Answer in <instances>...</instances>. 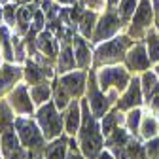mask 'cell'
I'll return each mask as SVG.
<instances>
[{
    "label": "cell",
    "mask_w": 159,
    "mask_h": 159,
    "mask_svg": "<svg viewBox=\"0 0 159 159\" xmlns=\"http://www.w3.org/2000/svg\"><path fill=\"white\" fill-rule=\"evenodd\" d=\"M146 152H148V157H150V159H157V157H159V138H157V140H152V142L148 144Z\"/></svg>",
    "instance_id": "33"
},
{
    "label": "cell",
    "mask_w": 159,
    "mask_h": 159,
    "mask_svg": "<svg viewBox=\"0 0 159 159\" xmlns=\"http://www.w3.org/2000/svg\"><path fill=\"white\" fill-rule=\"evenodd\" d=\"M11 38H10V32L8 29H0V44H2V51H4V57L8 59V61H13V55L15 51L11 49Z\"/></svg>",
    "instance_id": "25"
},
{
    "label": "cell",
    "mask_w": 159,
    "mask_h": 159,
    "mask_svg": "<svg viewBox=\"0 0 159 159\" xmlns=\"http://www.w3.org/2000/svg\"><path fill=\"white\" fill-rule=\"evenodd\" d=\"M13 125V108L10 106V102L6 104L4 101H0V129H8Z\"/></svg>",
    "instance_id": "23"
},
{
    "label": "cell",
    "mask_w": 159,
    "mask_h": 159,
    "mask_svg": "<svg viewBox=\"0 0 159 159\" xmlns=\"http://www.w3.org/2000/svg\"><path fill=\"white\" fill-rule=\"evenodd\" d=\"M66 146H68L66 138H63V136L55 138L46 148V159H66V150H68Z\"/></svg>",
    "instance_id": "17"
},
{
    "label": "cell",
    "mask_w": 159,
    "mask_h": 159,
    "mask_svg": "<svg viewBox=\"0 0 159 159\" xmlns=\"http://www.w3.org/2000/svg\"><path fill=\"white\" fill-rule=\"evenodd\" d=\"M30 97H32V102L38 104V106H42L49 101V97H51V87L46 84V82H40V84H34L30 87Z\"/></svg>",
    "instance_id": "19"
},
{
    "label": "cell",
    "mask_w": 159,
    "mask_h": 159,
    "mask_svg": "<svg viewBox=\"0 0 159 159\" xmlns=\"http://www.w3.org/2000/svg\"><path fill=\"white\" fill-rule=\"evenodd\" d=\"M15 2H32V0H15Z\"/></svg>",
    "instance_id": "41"
},
{
    "label": "cell",
    "mask_w": 159,
    "mask_h": 159,
    "mask_svg": "<svg viewBox=\"0 0 159 159\" xmlns=\"http://www.w3.org/2000/svg\"><path fill=\"white\" fill-rule=\"evenodd\" d=\"M0 140H2V153H4L6 159H30V153L25 152L21 146H19L17 134L10 127L4 129L2 136H0Z\"/></svg>",
    "instance_id": "7"
},
{
    "label": "cell",
    "mask_w": 159,
    "mask_h": 159,
    "mask_svg": "<svg viewBox=\"0 0 159 159\" xmlns=\"http://www.w3.org/2000/svg\"><path fill=\"white\" fill-rule=\"evenodd\" d=\"M82 4L89 10H101L102 8V0H82Z\"/></svg>",
    "instance_id": "35"
},
{
    "label": "cell",
    "mask_w": 159,
    "mask_h": 159,
    "mask_svg": "<svg viewBox=\"0 0 159 159\" xmlns=\"http://www.w3.org/2000/svg\"><path fill=\"white\" fill-rule=\"evenodd\" d=\"M152 104H153V108H155V110H159V95H157V97L153 98V101H152Z\"/></svg>",
    "instance_id": "38"
},
{
    "label": "cell",
    "mask_w": 159,
    "mask_h": 159,
    "mask_svg": "<svg viewBox=\"0 0 159 159\" xmlns=\"http://www.w3.org/2000/svg\"><path fill=\"white\" fill-rule=\"evenodd\" d=\"M8 102L13 108V112L21 114V116H30L34 112V102H32V97L29 95L27 85H17L10 95H8Z\"/></svg>",
    "instance_id": "5"
},
{
    "label": "cell",
    "mask_w": 159,
    "mask_h": 159,
    "mask_svg": "<svg viewBox=\"0 0 159 159\" xmlns=\"http://www.w3.org/2000/svg\"><path fill=\"white\" fill-rule=\"evenodd\" d=\"M15 17H17V13H15V6H11V4H8L6 8H4V19L10 23V25H13V21H15Z\"/></svg>",
    "instance_id": "34"
},
{
    "label": "cell",
    "mask_w": 159,
    "mask_h": 159,
    "mask_svg": "<svg viewBox=\"0 0 159 159\" xmlns=\"http://www.w3.org/2000/svg\"><path fill=\"white\" fill-rule=\"evenodd\" d=\"M157 76H159V66H157Z\"/></svg>",
    "instance_id": "44"
},
{
    "label": "cell",
    "mask_w": 159,
    "mask_h": 159,
    "mask_svg": "<svg viewBox=\"0 0 159 159\" xmlns=\"http://www.w3.org/2000/svg\"><path fill=\"white\" fill-rule=\"evenodd\" d=\"M85 78H87L85 72H70L59 80V84L66 89L70 97H80L85 89Z\"/></svg>",
    "instance_id": "9"
},
{
    "label": "cell",
    "mask_w": 159,
    "mask_h": 159,
    "mask_svg": "<svg viewBox=\"0 0 159 159\" xmlns=\"http://www.w3.org/2000/svg\"><path fill=\"white\" fill-rule=\"evenodd\" d=\"M0 13H2V10H0Z\"/></svg>",
    "instance_id": "45"
},
{
    "label": "cell",
    "mask_w": 159,
    "mask_h": 159,
    "mask_svg": "<svg viewBox=\"0 0 159 159\" xmlns=\"http://www.w3.org/2000/svg\"><path fill=\"white\" fill-rule=\"evenodd\" d=\"M98 159H114L110 152H102V153H98Z\"/></svg>",
    "instance_id": "37"
},
{
    "label": "cell",
    "mask_w": 159,
    "mask_h": 159,
    "mask_svg": "<svg viewBox=\"0 0 159 159\" xmlns=\"http://www.w3.org/2000/svg\"><path fill=\"white\" fill-rule=\"evenodd\" d=\"M152 21V6H150V0H140V4L136 8V13H134V19H133V29H140V27H146L150 25Z\"/></svg>",
    "instance_id": "16"
},
{
    "label": "cell",
    "mask_w": 159,
    "mask_h": 159,
    "mask_svg": "<svg viewBox=\"0 0 159 159\" xmlns=\"http://www.w3.org/2000/svg\"><path fill=\"white\" fill-rule=\"evenodd\" d=\"M140 131H142V136H146V138L155 136V134H157V121H155L153 117H146L144 121H142Z\"/></svg>",
    "instance_id": "28"
},
{
    "label": "cell",
    "mask_w": 159,
    "mask_h": 159,
    "mask_svg": "<svg viewBox=\"0 0 159 159\" xmlns=\"http://www.w3.org/2000/svg\"><path fill=\"white\" fill-rule=\"evenodd\" d=\"M89 106H91V112L95 117H104L110 102H108V98L98 91V85L95 84V76L91 74L89 76Z\"/></svg>",
    "instance_id": "8"
},
{
    "label": "cell",
    "mask_w": 159,
    "mask_h": 159,
    "mask_svg": "<svg viewBox=\"0 0 159 159\" xmlns=\"http://www.w3.org/2000/svg\"><path fill=\"white\" fill-rule=\"evenodd\" d=\"M57 2H61V4H74V0H57Z\"/></svg>",
    "instance_id": "39"
},
{
    "label": "cell",
    "mask_w": 159,
    "mask_h": 159,
    "mask_svg": "<svg viewBox=\"0 0 159 159\" xmlns=\"http://www.w3.org/2000/svg\"><path fill=\"white\" fill-rule=\"evenodd\" d=\"M53 72L49 68H44V66H40L36 65L34 61H29L27 63V68H25V78H27V82L29 84H40V82H46L48 78H51Z\"/></svg>",
    "instance_id": "14"
},
{
    "label": "cell",
    "mask_w": 159,
    "mask_h": 159,
    "mask_svg": "<svg viewBox=\"0 0 159 159\" xmlns=\"http://www.w3.org/2000/svg\"><path fill=\"white\" fill-rule=\"evenodd\" d=\"M140 101H142V89H140V82L134 78L133 82H131V85H129V89H127V93L121 97V101H119V108L121 110H127V108H134L136 104H140Z\"/></svg>",
    "instance_id": "13"
},
{
    "label": "cell",
    "mask_w": 159,
    "mask_h": 159,
    "mask_svg": "<svg viewBox=\"0 0 159 159\" xmlns=\"http://www.w3.org/2000/svg\"><path fill=\"white\" fill-rule=\"evenodd\" d=\"M74 65H76L74 51H72L68 46H65V48H63V51H61V55H59V72L65 74V72L72 70V68H74Z\"/></svg>",
    "instance_id": "21"
},
{
    "label": "cell",
    "mask_w": 159,
    "mask_h": 159,
    "mask_svg": "<svg viewBox=\"0 0 159 159\" xmlns=\"http://www.w3.org/2000/svg\"><path fill=\"white\" fill-rule=\"evenodd\" d=\"M82 110H84V117H82V131L80 133V148H82V153L85 155V159H93L98 155L102 148V140L101 134H98V127L95 123L93 116H89V104L82 102Z\"/></svg>",
    "instance_id": "1"
},
{
    "label": "cell",
    "mask_w": 159,
    "mask_h": 159,
    "mask_svg": "<svg viewBox=\"0 0 159 159\" xmlns=\"http://www.w3.org/2000/svg\"><path fill=\"white\" fill-rule=\"evenodd\" d=\"M0 155H2V140H0Z\"/></svg>",
    "instance_id": "43"
},
{
    "label": "cell",
    "mask_w": 159,
    "mask_h": 159,
    "mask_svg": "<svg viewBox=\"0 0 159 159\" xmlns=\"http://www.w3.org/2000/svg\"><path fill=\"white\" fill-rule=\"evenodd\" d=\"M140 110H131L129 112V116H127V125H129V129L131 131H136V127H138V123H140Z\"/></svg>",
    "instance_id": "32"
},
{
    "label": "cell",
    "mask_w": 159,
    "mask_h": 159,
    "mask_svg": "<svg viewBox=\"0 0 159 159\" xmlns=\"http://www.w3.org/2000/svg\"><path fill=\"white\" fill-rule=\"evenodd\" d=\"M15 129H17V136L21 138V142L27 150H42L44 148L46 136H44L42 129H40V125L30 121L29 117L15 119Z\"/></svg>",
    "instance_id": "3"
},
{
    "label": "cell",
    "mask_w": 159,
    "mask_h": 159,
    "mask_svg": "<svg viewBox=\"0 0 159 159\" xmlns=\"http://www.w3.org/2000/svg\"><path fill=\"white\" fill-rule=\"evenodd\" d=\"M127 63H129V66L134 68V70H142V68H148V65H150V57L146 55L144 48L134 46V48L129 51V55H127Z\"/></svg>",
    "instance_id": "15"
},
{
    "label": "cell",
    "mask_w": 159,
    "mask_h": 159,
    "mask_svg": "<svg viewBox=\"0 0 159 159\" xmlns=\"http://www.w3.org/2000/svg\"><path fill=\"white\" fill-rule=\"evenodd\" d=\"M93 23H95V13H84L82 17V23H80V30L85 38L91 36V30H93Z\"/></svg>",
    "instance_id": "29"
},
{
    "label": "cell",
    "mask_w": 159,
    "mask_h": 159,
    "mask_svg": "<svg viewBox=\"0 0 159 159\" xmlns=\"http://www.w3.org/2000/svg\"><path fill=\"white\" fill-rule=\"evenodd\" d=\"M74 57H76V65L78 66H89L91 63V53H89V48L85 46V42L82 38H74Z\"/></svg>",
    "instance_id": "18"
},
{
    "label": "cell",
    "mask_w": 159,
    "mask_h": 159,
    "mask_svg": "<svg viewBox=\"0 0 159 159\" xmlns=\"http://www.w3.org/2000/svg\"><path fill=\"white\" fill-rule=\"evenodd\" d=\"M119 29V19L114 15V13H106L101 21L97 25V30H95V42H102V40L114 36Z\"/></svg>",
    "instance_id": "11"
},
{
    "label": "cell",
    "mask_w": 159,
    "mask_h": 159,
    "mask_svg": "<svg viewBox=\"0 0 159 159\" xmlns=\"http://www.w3.org/2000/svg\"><path fill=\"white\" fill-rule=\"evenodd\" d=\"M155 8H157V13H159V0H157V2H155Z\"/></svg>",
    "instance_id": "42"
},
{
    "label": "cell",
    "mask_w": 159,
    "mask_h": 159,
    "mask_svg": "<svg viewBox=\"0 0 159 159\" xmlns=\"http://www.w3.org/2000/svg\"><path fill=\"white\" fill-rule=\"evenodd\" d=\"M38 48H40V51H42L44 55H48L51 59L55 55V51H57V42L53 40V36L46 30V32L38 34Z\"/></svg>",
    "instance_id": "20"
},
{
    "label": "cell",
    "mask_w": 159,
    "mask_h": 159,
    "mask_svg": "<svg viewBox=\"0 0 159 159\" xmlns=\"http://www.w3.org/2000/svg\"><path fill=\"white\" fill-rule=\"evenodd\" d=\"M117 121H121L119 114H104V119H102V127H101V133L104 136H110L114 133V125Z\"/></svg>",
    "instance_id": "26"
},
{
    "label": "cell",
    "mask_w": 159,
    "mask_h": 159,
    "mask_svg": "<svg viewBox=\"0 0 159 159\" xmlns=\"http://www.w3.org/2000/svg\"><path fill=\"white\" fill-rule=\"evenodd\" d=\"M129 46V40L127 38H116L112 42H106L104 46H98L97 49V59L101 63H112L117 61V59L123 57V51Z\"/></svg>",
    "instance_id": "6"
},
{
    "label": "cell",
    "mask_w": 159,
    "mask_h": 159,
    "mask_svg": "<svg viewBox=\"0 0 159 159\" xmlns=\"http://www.w3.org/2000/svg\"><path fill=\"white\" fill-rule=\"evenodd\" d=\"M148 57L150 61H159V40L155 34L148 36Z\"/></svg>",
    "instance_id": "30"
},
{
    "label": "cell",
    "mask_w": 159,
    "mask_h": 159,
    "mask_svg": "<svg viewBox=\"0 0 159 159\" xmlns=\"http://www.w3.org/2000/svg\"><path fill=\"white\" fill-rule=\"evenodd\" d=\"M82 106L78 104V101H70V104L66 106V112L63 116L65 119V131L68 134H76L80 131V127H82Z\"/></svg>",
    "instance_id": "10"
},
{
    "label": "cell",
    "mask_w": 159,
    "mask_h": 159,
    "mask_svg": "<svg viewBox=\"0 0 159 159\" xmlns=\"http://www.w3.org/2000/svg\"><path fill=\"white\" fill-rule=\"evenodd\" d=\"M98 87H101L102 91H108V89H117L121 91L125 89L127 82H129V76L123 68L119 66H112V68H102L101 72H98Z\"/></svg>",
    "instance_id": "4"
},
{
    "label": "cell",
    "mask_w": 159,
    "mask_h": 159,
    "mask_svg": "<svg viewBox=\"0 0 159 159\" xmlns=\"http://www.w3.org/2000/svg\"><path fill=\"white\" fill-rule=\"evenodd\" d=\"M117 2H119V0H110V4H112V6H114V4H117Z\"/></svg>",
    "instance_id": "40"
},
{
    "label": "cell",
    "mask_w": 159,
    "mask_h": 159,
    "mask_svg": "<svg viewBox=\"0 0 159 159\" xmlns=\"http://www.w3.org/2000/svg\"><path fill=\"white\" fill-rule=\"evenodd\" d=\"M36 119H38V125H40V129H42L46 140H55V138L61 136L63 116L59 114L55 104H51V102L42 104L40 110L36 112Z\"/></svg>",
    "instance_id": "2"
},
{
    "label": "cell",
    "mask_w": 159,
    "mask_h": 159,
    "mask_svg": "<svg viewBox=\"0 0 159 159\" xmlns=\"http://www.w3.org/2000/svg\"><path fill=\"white\" fill-rule=\"evenodd\" d=\"M34 10H30V8H21L17 11V21H19V27H21V32H25L27 30V25H30V21L34 19Z\"/></svg>",
    "instance_id": "27"
},
{
    "label": "cell",
    "mask_w": 159,
    "mask_h": 159,
    "mask_svg": "<svg viewBox=\"0 0 159 159\" xmlns=\"http://www.w3.org/2000/svg\"><path fill=\"white\" fill-rule=\"evenodd\" d=\"M134 10H136V0H121V4H119V13H121L123 19H129Z\"/></svg>",
    "instance_id": "31"
},
{
    "label": "cell",
    "mask_w": 159,
    "mask_h": 159,
    "mask_svg": "<svg viewBox=\"0 0 159 159\" xmlns=\"http://www.w3.org/2000/svg\"><path fill=\"white\" fill-rule=\"evenodd\" d=\"M66 159H84L82 155H80V153H78V152L74 150V142H72V148H70V153L66 155Z\"/></svg>",
    "instance_id": "36"
},
{
    "label": "cell",
    "mask_w": 159,
    "mask_h": 159,
    "mask_svg": "<svg viewBox=\"0 0 159 159\" xmlns=\"http://www.w3.org/2000/svg\"><path fill=\"white\" fill-rule=\"evenodd\" d=\"M21 76H23V72L19 66L2 65V68H0V95H4L8 89H11L21 80Z\"/></svg>",
    "instance_id": "12"
},
{
    "label": "cell",
    "mask_w": 159,
    "mask_h": 159,
    "mask_svg": "<svg viewBox=\"0 0 159 159\" xmlns=\"http://www.w3.org/2000/svg\"><path fill=\"white\" fill-rule=\"evenodd\" d=\"M70 95L66 93V89L57 82V87H55V106L59 108V110H63V108H66L68 104H70Z\"/></svg>",
    "instance_id": "24"
},
{
    "label": "cell",
    "mask_w": 159,
    "mask_h": 159,
    "mask_svg": "<svg viewBox=\"0 0 159 159\" xmlns=\"http://www.w3.org/2000/svg\"><path fill=\"white\" fill-rule=\"evenodd\" d=\"M142 87H144V95L148 101L153 98V93H159V84H157V76L152 74V72H146L144 78H142Z\"/></svg>",
    "instance_id": "22"
}]
</instances>
